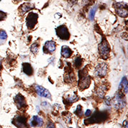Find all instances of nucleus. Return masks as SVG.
<instances>
[{"label": "nucleus", "instance_id": "obj_4", "mask_svg": "<svg viewBox=\"0 0 128 128\" xmlns=\"http://www.w3.org/2000/svg\"><path fill=\"white\" fill-rule=\"evenodd\" d=\"M112 104H113V107L114 108L118 109V110L123 108L126 105V102L124 100V96L122 92H117L114 100H112Z\"/></svg>", "mask_w": 128, "mask_h": 128}, {"label": "nucleus", "instance_id": "obj_9", "mask_svg": "<svg viewBox=\"0 0 128 128\" xmlns=\"http://www.w3.org/2000/svg\"><path fill=\"white\" fill-rule=\"evenodd\" d=\"M12 123L17 128H26V118L22 115H16L13 120Z\"/></svg>", "mask_w": 128, "mask_h": 128}, {"label": "nucleus", "instance_id": "obj_29", "mask_svg": "<svg viewBox=\"0 0 128 128\" xmlns=\"http://www.w3.org/2000/svg\"><path fill=\"white\" fill-rule=\"evenodd\" d=\"M47 128H55V126H54V124L53 123L48 124L47 125Z\"/></svg>", "mask_w": 128, "mask_h": 128}, {"label": "nucleus", "instance_id": "obj_24", "mask_svg": "<svg viewBox=\"0 0 128 128\" xmlns=\"http://www.w3.org/2000/svg\"><path fill=\"white\" fill-rule=\"evenodd\" d=\"M7 38V34L4 31H0V39L4 40Z\"/></svg>", "mask_w": 128, "mask_h": 128}, {"label": "nucleus", "instance_id": "obj_30", "mask_svg": "<svg viewBox=\"0 0 128 128\" xmlns=\"http://www.w3.org/2000/svg\"><path fill=\"white\" fill-rule=\"evenodd\" d=\"M2 68V60H1V58H0V69Z\"/></svg>", "mask_w": 128, "mask_h": 128}, {"label": "nucleus", "instance_id": "obj_17", "mask_svg": "<svg viewBox=\"0 0 128 128\" xmlns=\"http://www.w3.org/2000/svg\"><path fill=\"white\" fill-rule=\"evenodd\" d=\"M122 88L124 90V93L127 94L128 93V79L124 77L122 79V81L120 82V88Z\"/></svg>", "mask_w": 128, "mask_h": 128}, {"label": "nucleus", "instance_id": "obj_2", "mask_svg": "<svg viewBox=\"0 0 128 128\" xmlns=\"http://www.w3.org/2000/svg\"><path fill=\"white\" fill-rule=\"evenodd\" d=\"M108 114L105 111V112L104 111L96 112L91 118L85 120V124H90L102 122L108 119Z\"/></svg>", "mask_w": 128, "mask_h": 128}, {"label": "nucleus", "instance_id": "obj_8", "mask_svg": "<svg viewBox=\"0 0 128 128\" xmlns=\"http://www.w3.org/2000/svg\"><path fill=\"white\" fill-rule=\"evenodd\" d=\"M108 66L105 63L99 64L96 68V75L98 77H104L107 75Z\"/></svg>", "mask_w": 128, "mask_h": 128}, {"label": "nucleus", "instance_id": "obj_15", "mask_svg": "<svg viewBox=\"0 0 128 128\" xmlns=\"http://www.w3.org/2000/svg\"><path fill=\"white\" fill-rule=\"evenodd\" d=\"M108 88H107V86H105V85H102V86H100L97 89V94L98 96H99L100 98H102L105 94V92L107 91Z\"/></svg>", "mask_w": 128, "mask_h": 128}, {"label": "nucleus", "instance_id": "obj_6", "mask_svg": "<svg viewBox=\"0 0 128 128\" xmlns=\"http://www.w3.org/2000/svg\"><path fill=\"white\" fill-rule=\"evenodd\" d=\"M56 34L62 40H68L70 38V33L65 25H61L56 28Z\"/></svg>", "mask_w": 128, "mask_h": 128}, {"label": "nucleus", "instance_id": "obj_27", "mask_svg": "<svg viewBox=\"0 0 128 128\" xmlns=\"http://www.w3.org/2000/svg\"><path fill=\"white\" fill-rule=\"evenodd\" d=\"M82 1H83V3L86 4H89L92 2V0H82Z\"/></svg>", "mask_w": 128, "mask_h": 128}, {"label": "nucleus", "instance_id": "obj_7", "mask_svg": "<svg viewBox=\"0 0 128 128\" xmlns=\"http://www.w3.org/2000/svg\"><path fill=\"white\" fill-rule=\"evenodd\" d=\"M38 14L34 12H31L28 15L26 18V26L28 29H33L36 26L38 20Z\"/></svg>", "mask_w": 128, "mask_h": 128}, {"label": "nucleus", "instance_id": "obj_22", "mask_svg": "<svg viewBox=\"0 0 128 128\" xmlns=\"http://www.w3.org/2000/svg\"><path fill=\"white\" fill-rule=\"evenodd\" d=\"M82 65V58L80 57H78L75 60V66L76 68H80Z\"/></svg>", "mask_w": 128, "mask_h": 128}, {"label": "nucleus", "instance_id": "obj_23", "mask_svg": "<svg viewBox=\"0 0 128 128\" xmlns=\"http://www.w3.org/2000/svg\"><path fill=\"white\" fill-rule=\"evenodd\" d=\"M75 114L78 115V117H81L82 116V107L80 105H78L76 110L75 111Z\"/></svg>", "mask_w": 128, "mask_h": 128}, {"label": "nucleus", "instance_id": "obj_5", "mask_svg": "<svg viewBox=\"0 0 128 128\" xmlns=\"http://www.w3.org/2000/svg\"><path fill=\"white\" fill-rule=\"evenodd\" d=\"M116 14L120 16L125 18L128 16V4L124 2L116 3L114 5Z\"/></svg>", "mask_w": 128, "mask_h": 128}, {"label": "nucleus", "instance_id": "obj_19", "mask_svg": "<svg viewBox=\"0 0 128 128\" xmlns=\"http://www.w3.org/2000/svg\"><path fill=\"white\" fill-rule=\"evenodd\" d=\"M66 100L68 102V103H73L74 102L78 100V97L76 95H72V96H68L67 98H66Z\"/></svg>", "mask_w": 128, "mask_h": 128}, {"label": "nucleus", "instance_id": "obj_18", "mask_svg": "<svg viewBox=\"0 0 128 128\" xmlns=\"http://www.w3.org/2000/svg\"><path fill=\"white\" fill-rule=\"evenodd\" d=\"M34 8V6L32 4H24L22 6H21V8L20 10L22 13H25V12H28L30 9H32Z\"/></svg>", "mask_w": 128, "mask_h": 128}, {"label": "nucleus", "instance_id": "obj_3", "mask_svg": "<svg viewBox=\"0 0 128 128\" xmlns=\"http://www.w3.org/2000/svg\"><path fill=\"white\" fill-rule=\"evenodd\" d=\"M98 49H99L100 56L103 59H108L109 58L110 52V45L105 38H102V41L99 44Z\"/></svg>", "mask_w": 128, "mask_h": 128}, {"label": "nucleus", "instance_id": "obj_13", "mask_svg": "<svg viewBox=\"0 0 128 128\" xmlns=\"http://www.w3.org/2000/svg\"><path fill=\"white\" fill-rule=\"evenodd\" d=\"M44 124L43 120L38 116H34L30 121V125L32 127H40Z\"/></svg>", "mask_w": 128, "mask_h": 128}, {"label": "nucleus", "instance_id": "obj_20", "mask_svg": "<svg viewBox=\"0 0 128 128\" xmlns=\"http://www.w3.org/2000/svg\"><path fill=\"white\" fill-rule=\"evenodd\" d=\"M97 9H98V6H95L92 7V8L90 9V13H89V18H90L91 21L92 20H93V18H94V16H95V14H96Z\"/></svg>", "mask_w": 128, "mask_h": 128}, {"label": "nucleus", "instance_id": "obj_31", "mask_svg": "<svg viewBox=\"0 0 128 128\" xmlns=\"http://www.w3.org/2000/svg\"><path fill=\"white\" fill-rule=\"evenodd\" d=\"M0 1H1V0H0Z\"/></svg>", "mask_w": 128, "mask_h": 128}, {"label": "nucleus", "instance_id": "obj_14", "mask_svg": "<svg viewBox=\"0 0 128 128\" xmlns=\"http://www.w3.org/2000/svg\"><path fill=\"white\" fill-rule=\"evenodd\" d=\"M61 54L66 58H68L72 54V50L68 46H64L61 48Z\"/></svg>", "mask_w": 128, "mask_h": 128}, {"label": "nucleus", "instance_id": "obj_1", "mask_svg": "<svg viewBox=\"0 0 128 128\" xmlns=\"http://www.w3.org/2000/svg\"><path fill=\"white\" fill-rule=\"evenodd\" d=\"M90 77L88 74L87 70L83 69L79 72V81H78V87L80 90H83L90 86Z\"/></svg>", "mask_w": 128, "mask_h": 128}, {"label": "nucleus", "instance_id": "obj_28", "mask_svg": "<svg viewBox=\"0 0 128 128\" xmlns=\"http://www.w3.org/2000/svg\"><path fill=\"white\" fill-rule=\"evenodd\" d=\"M105 102L107 103V105H110V98H107V100H105Z\"/></svg>", "mask_w": 128, "mask_h": 128}, {"label": "nucleus", "instance_id": "obj_26", "mask_svg": "<svg viewBox=\"0 0 128 128\" xmlns=\"http://www.w3.org/2000/svg\"><path fill=\"white\" fill-rule=\"evenodd\" d=\"M91 112H92L90 110H86V114H85V115H86V117H89V116H90Z\"/></svg>", "mask_w": 128, "mask_h": 128}, {"label": "nucleus", "instance_id": "obj_25", "mask_svg": "<svg viewBox=\"0 0 128 128\" xmlns=\"http://www.w3.org/2000/svg\"><path fill=\"white\" fill-rule=\"evenodd\" d=\"M6 17V14L2 12V11H0V21L5 19Z\"/></svg>", "mask_w": 128, "mask_h": 128}, {"label": "nucleus", "instance_id": "obj_10", "mask_svg": "<svg viewBox=\"0 0 128 128\" xmlns=\"http://www.w3.org/2000/svg\"><path fill=\"white\" fill-rule=\"evenodd\" d=\"M35 89H36V91L37 94L38 96H41V97H44V98H47L48 99H51V95L47 89L44 88L42 86H36Z\"/></svg>", "mask_w": 128, "mask_h": 128}, {"label": "nucleus", "instance_id": "obj_11", "mask_svg": "<svg viewBox=\"0 0 128 128\" xmlns=\"http://www.w3.org/2000/svg\"><path fill=\"white\" fill-rule=\"evenodd\" d=\"M56 50V43L53 41H47L44 47V51L46 53L52 54Z\"/></svg>", "mask_w": 128, "mask_h": 128}, {"label": "nucleus", "instance_id": "obj_16", "mask_svg": "<svg viewBox=\"0 0 128 128\" xmlns=\"http://www.w3.org/2000/svg\"><path fill=\"white\" fill-rule=\"evenodd\" d=\"M23 70L24 73L28 76H32L33 74V68L32 66L28 63H24L23 64Z\"/></svg>", "mask_w": 128, "mask_h": 128}, {"label": "nucleus", "instance_id": "obj_12", "mask_svg": "<svg viewBox=\"0 0 128 128\" xmlns=\"http://www.w3.org/2000/svg\"><path fill=\"white\" fill-rule=\"evenodd\" d=\"M14 100H15V102L17 105V108L18 109H21L24 108L25 105H26V101H25V99L24 98V96H22L21 94H18L17 96H16L14 98Z\"/></svg>", "mask_w": 128, "mask_h": 128}, {"label": "nucleus", "instance_id": "obj_21", "mask_svg": "<svg viewBox=\"0 0 128 128\" xmlns=\"http://www.w3.org/2000/svg\"><path fill=\"white\" fill-rule=\"evenodd\" d=\"M38 44H34L31 46V50L34 54H36L38 51Z\"/></svg>", "mask_w": 128, "mask_h": 128}]
</instances>
